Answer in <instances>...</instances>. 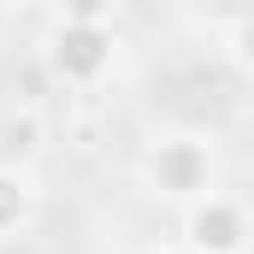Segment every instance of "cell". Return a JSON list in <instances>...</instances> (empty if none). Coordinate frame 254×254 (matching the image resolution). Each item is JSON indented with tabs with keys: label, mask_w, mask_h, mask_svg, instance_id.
<instances>
[{
	"label": "cell",
	"mask_w": 254,
	"mask_h": 254,
	"mask_svg": "<svg viewBox=\"0 0 254 254\" xmlns=\"http://www.w3.org/2000/svg\"><path fill=\"white\" fill-rule=\"evenodd\" d=\"M142 184L148 195L172 201V207H190L207 190H219V160H213V142L195 136V130H166L142 148Z\"/></svg>",
	"instance_id": "1"
},
{
	"label": "cell",
	"mask_w": 254,
	"mask_h": 254,
	"mask_svg": "<svg viewBox=\"0 0 254 254\" xmlns=\"http://www.w3.org/2000/svg\"><path fill=\"white\" fill-rule=\"evenodd\" d=\"M42 60L65 89H95L119 65V36H113V24H54Z\"/></svg>",
	"instance_id": "2"
},
{
	"label": "cell",
	"mask_w": 254,
	"mask_h": 254,
	"mask_svg": "<svg viewBox=\"0 0 254 254\" xmlns=\"http://www.w3.org/2000/svg\"><path fill=\"white\" fill-rule=\"evenodd\" d=\"M184 243H190L195 254H243L249 219H243V207H237L231 195L207 190L201 201L184 207Z\"/></svg>",
	"instance_id": "3"
},
{
	"label": "cell",
	"mask_w": 254,
	"mask_h": 254,
	"mask_svg": "<svg viewBox=\"0 0 254 254\" xmlns=\"http://www.w3.org/2000/svg\"><path fill=\"white\" fill-rule=\"evenodd\" d=\"M36 219V178L24 166H0V243H12Z\"/></svg>",
	"instance_id": "4"
},
{
	"label": "cell",
	"mask_w": 254,
	"mask_h": 254,
	"mask_svg": "<svg viewBox=\"0 0 254 254\" xmlns=\"http://www.w3.org/2000/svg\"><path fill=\"white\" fill-rule=\"evenodd\" d=\"M119 0H60V24H113Z\"/></svg>",
	"instance_id": "5"
},
{
	"label": "cell",
	"mask_w": 254,
	"mask_h": 254,
	"mask_svg": "<svg viewBox=\"0 0 254 254\" xmlns=\"http://www.w3.org/2000/svg\"><path fill=\"white\" fill-rule=\"evenodd\" d=\"M231 60L249 71V24H237V30H231Z\"/></svg>",
	"instance_id": "6"
}]
</instances>
